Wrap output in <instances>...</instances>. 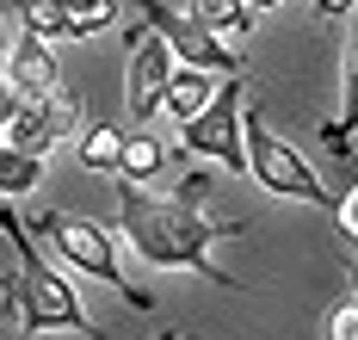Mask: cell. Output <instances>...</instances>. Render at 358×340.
I'll return each instance as SVG.
<instances>
[{
    "instance_id": "obj_1",
    "label": "cell",
    "mask_w": 358,
    "mask_h": 340,
    "mask_svg": "<svg viewBox=\"0 0 358 340\" xmlns=\"http://www.w3.org/2000/svg\"><path fill=\"white\" fill-rule=\"evenodd\" d=\"M198 198H204V173H192L173 198H148L143 186L124 180V186H117L124 241H130L148 266H161V272H198V278H210L222 291H241V278L216 266V241L248 235V223H210V217L198 211Z\"/></svg>"
},
{
    "instance_id": "obj_2",
    "label": "cell",
    "mask_w": 358,
    "mask_h": 340,
    "mask_svg": "<svg viewBox=\"0 0 358 340\" xmlns=\"http://www.w3.org/2000/svg\"><path fill=\"white\" fill-rule=\"evenodd\" d=\"M0 241L19 254V266L6 272V291H0L6 328H19V334H87V340H99V322L87 316L80 291L37 254V241L25 235V223L13 211H0Z\"/></svg>"
},
{
    "instance_id": "obj_3",
    "label": "cell",
    "mask_w": 358,
    "mask_h": 340,
    "mask_svg": "<svg viewBox=\"0 0 358 340\" xmlns=\"http://www.w3.org/2000/svg\"><path fill=\"white\" fill-rule=\"evenodd\" d=\"M37 235L56 248V260L74 266V272H87V278H99L111 291H124V303H136V309H155L143 285H130V272H124V254H117V235L106 223H93V217H69V211H43L37 217Z\"/></svg>"
},
{
    "instance_id": "obj_4",
    "label": "cell",
    "mask_w": 358,
    "mask_h": 340,
    "mask_svg": "<svg viewBox=\"0 0 358 340\" xmlns=\"http://www.w3.org/2000/svg\"><path fill=\"white\" fill-rule=\"evenodd\" d=\"M248 173H253V186H266L272 198H296V204L340 211V192L327 186L322 173H315V167L272 130V118H266V112H248Z\"/></svg>"
},
{
    "instance_id": "obj_5",
    "label": "cell",
    "mask_w": 358,
    "mask_h": 340,
    "mask_svg": "<svg viewBox=\"0 0 358 340\" xmlns=\"http://www.w3.org/2000/svg\"><path fill=\"white\" fill-rule=\"evenodd\" d=\"M241 93H248L241 75L222 80V93L179 130L185 155H204V161H216L222 173H248V112H241Z\"/></svg>"
},
{
    "instance_id": "obj_6",
    "label": "cell",
    "mask_w": 358,
    "mask_h": 340,
    "mask_svg": "<svg viewBox=\"0 0 358 340\" xmlns=\"http://www.w3.org/2000/svg\"><path fill=\"white\" fill-rule=\"evenodd\" d=\"M136 13H143L148 25L167 38V50H173L185 69H204V75H248V62H241V43L216 38L210 25H198L192 13H173L167 0H136Z\"/></svg>"
},
{
    "instance_id": "obj_7",
    "label": "cell",
    "mask_w": 358,
    "mask_h": 340,
    "mask_svg": "<svg viewBox=\"0 0 358 340\" xmlns=\"http://www.w3.org/2000/svg\"><path fill=\"white\" fill-rule=\"evenodd\" d=\"M179 56L167 50V38L155 31V38L136 43V56H130V118L136 124H155V118H167V80H173Z\"/></svg>"
},
{
    "instance_id": "obj_8",
    "label": "cell",
    "mask_w": 358,
    "mask_h": 340,
    "mask_svg": "<svg viewBox=\"0 0 358 340\" xmlns=\"http://www.w3.org/2000/svg\"><path fill=\"white\" fill-rule=\"evenodd\" d=\"M13 87L25 93V99H50L56 87H62V69H56V56H50V43L31 38V31H13V50H6V62H0Z\"/></svg>"
},
{
    "instance_id": "obj_9",
    "label": "cell",
    "mask_w": 358,
    "mask_h": 340,
    "mask_svg": "<svg viewBox=\"0 0 358 340\" xmlns=\"http://www.w3.org/2000/svg\"><path fill=\"white\" fill-rule=\"evenodd\" d=\"M352 136H358V25H352V43H346V69H340V118L322 130V143L334 161H346Z\"/></svg>"
},
{
    "instance_id": "obj_10",
    "label": "cell",
    "mask_w": 358,
    "mask_h": 340,
    "mask_svg": "<svg viewBox=\"0 0 358 340\" xmlns=\"http://www.w3.org/2000/svg\"><path fill=\"white\" fill-rule=\"evenodd\" d=\"M185 13H192L198 25H210L216 38H229V43H248L253 31H259V25H253L259 13H253L248 0H185Z\"/></svg>"
},
{
    "instance_id": "obj_11",
    "label": "cell",
    "mask_w": 358,
    "mask_h": 340,
    "mask_svg": "<svg viewBox=\"0 0 358 340\" xmlns=\"http://www.w3.org/2000/svg\"><path fill=\"white\" fill-rule=\"evenodd\" d=\"M216 93H222V87H216V75H204V69H185V62H179L173 80H167V118H173V124H192V118L204 112Z\"/></svg>"
},
{
    "instance_id": "obj_12",
    "label": "cell",
    "mask_w": 358,
    "mask_h": 340,
    "mask_svg": "<svg viewBox=\"0 0 358 340\" xmlns=\"http://www.w3.org/2000/svg\"><path fill=\"white\" fill-rule=\"evenodd\" d=\"M124 143H130L124 124H93V130L74 143V161L93 167V173H117V167H124Z\"/></svg>"
},
{
    "instance_id": "obj_13",
    "label": "cell",
    "mask_w": 358,
    "mask_h": 340,
    "mask_svg": "<svg viewBox=\"0 0 358 340\" xmlns=\"http://www.w3.org/2000/svg\"><path fill=\"white\" fill-rule=\"evenodd\" d=\"M161 173H167V143H161L155 130H130L117 180H130V186H148V180H161Z\"/></svg>"
},
{
    "instance_id": "obj_14",
    "label": "cell",
    "mask_w": 358,
    "mask_h": 340,
    "mask_svg": "<svg viewBox=\"0 0 358 340\" xmlns=\"http://www.w3.org/2000/svg\"><path fill=\"white\" fill-rule=\"evenodd\" d=\"M19 31H31L43 43H74L69 38V0H13Z\"/></svg>"
},
{
    "instance_id": "obj_15",
    "label": "cell",
    "mask_w": 358,
    "mask_h": 340,
    "mask_svg": "<svg viewBox=\"0 0 358 340\" xmlns=\"http://www.w3.org/2000/svg\"><path fill=\"white\" fill-rule=\"evenodd\" d=\"M6 143H13V149H25V155H50V149H56L50 106H43V99H25V106H19V118L6 124Z\"/></svg>"
},
{
    "instance_id": "obj_16",
    "label": "cell",
    "mask_w": 358,
    "mask_h": 340,
    "mask_svg": "<svg viewBox=\"0 0 358 340\" xmlns=\"http://www.w3.org/2000/svg\"><path fill=\"white\" fill-rule=\"evenodd\" d=\"M37 180H43V155H25V149H0V198H25V192H37Z\"/></svg>"
},
{
    "instance_id": "obj_17",
    "label": "cell",
    "mask_w": 358,
    "mask_h": 340,
    "mask_svg": "<svg viewBox=\"0 0 358 340\" xmlns=\"http://www.w3.org/2000/svg\"><path fill=\"white\" fill-rule=\"evenodd\" d=\"M117 0H69V38L74 43H87V38H99V31H111L117 25Z\"/></svg>"
},
{
    "instance_id": "obj_18",
    "label": "cell",
    "mask_w": 358,
    "mask_h": 340,
    "mask_svg": "<svg viewBox=\"0 0 358 340\" xmlns=\"http://www.w3.org/2000/svg\"><path fill=\"white\" fill-rule=\"evenodd\" d=\"M43 106H50V124H56V143H69V136H74V124H80V99H74L69 87H56Z\"/></svg>"
},
{
    "instance_id": "obj_19",
    "label": "cell",
    "mask_w": 358,
    "mask_h": 340,
    "mask_svg": "<svg viewBox=\"0 0 358 340\" xmlns=\"http://www.w3.org/2000/svg\"><path fill=\"white\" fill-rule=\"evenodd\" d=\"M352 334H358V297L340 303V309L327 316V340H352Z\"/></svg>"
},
{
    "instance_id": "obj_20",
    "label": "cell",
    "mask_w": 358,
    "mask_h": 340,
    "mask_svg": "<svg viewBox=\"0 0 358 340\" xmlns=\"http://www.w3.org/2000/svg\"><path fill=\"white\" fill-rule=\"evenodd\" d=\"M340 229L358 241V186H352V192H340Z\"/></svg>"
},
{
    "instance_id": "obj_21",
    "label": "cell",
    "mask_w": 358,
    "mask_h": 340,
    "mask_svg": "<svg viewBox=\"0 0 358 340\" xmlns=\"http://www.w3.org/2000/svg\"><path fill=\"white\" fill-rule=\"evenodd\" d=\"M309 6H315L322 19H352L358 13V0H309Z\"/></svg>"
},
{
    "instance_id": "obj_22",
    "label": "cell",
    "mask_w": 358,
    "mask_h": 340,
    "mask_svg": "<svg viewBox=\"0 0 358 340\" xmlns=\"http://www.w3.org/2000/svg\"><path fill=\"white\" fill-rule=\"evenodd\" d=\"M6 50H13V31H6V19H0V62H6Z\"/></svg>"
},
{
    "instance_id": "obj_23",
    "label": "cell",
    "mask_w": 358,
    "mask_h": 340,
    "mask_svg": "<svg viewBox=\"0 0 358 340\" xmlns=\"http://www.w3.org/2000/svg\"><path fill=\"white\" fill-rule=\"evenodd\" d=\"M253 13H272V6H285V0H248Z\"/></svg>"
},
{
    "instance_id": "obj_24",
    "label": "cell",
    "mask_w": 358,
    "mask_h": 340,
    "mask_svg": "<svg viewBox=\"0 0 358 340\" xmlns=\"http://www.w3.org/2000/svg\"><path fill=\"white\" fill-rule=\"evenodd\" d=\"M352 297H358V260H352Z\"/></svg>"
},
{
    "instance_id": "obj_25",
    "label": "cell",
    "mask_w": 358,
    "mask_h": 340,
    "mask_svg": "<svg viewBox=\"0 0 358 340\" xmlns=\"http://www.w3.org/2000/svg\"><path fill=\"white\" fill-rule=\"evenodd\" d=\"M155 340H179V334H155Z\"/></svg>"
},
{
    "instance_id": "obj_26",
    "label": "cell",
    "mask_w": 358,
    "mask_h": 340,
    "mask_svg": "<svg viewBox=\"0 0 358 340\" xmlns=\"http://www.w3.org/2000/svg\"><path fill=\"white\" fill-rule=\"evenodd\" d=\"M0 149H6V136H0Z\"/></svg>"
},
{
    "instance_id": "obj_27",
    "label": "cell",
    "mask_w": 358,
    "mask_h": 340,
    "mask_svg": "<svg viewBox=\"0 0 358 340\" xmlns=\"http://www.w3.org/2000/svg\"><path fill=\"white\" fill-rule=\"evenodd\" d=\"M352 340H358V334H352Z\"/></svg>"
}]
</instances>
